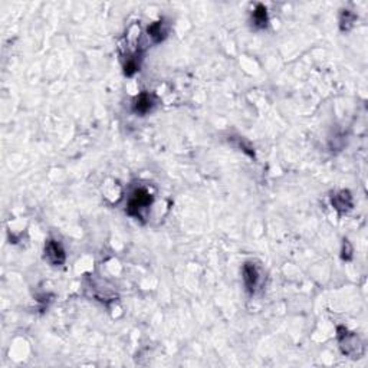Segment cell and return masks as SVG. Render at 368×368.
Instances as JSON below:
<instances>
[{
	"label": "cell",
	"mask_w": 368,
	"mask_h": 368,
	"mask_svg": "<svg viewBox=\"0 0 368 368\" xmlns=\"http://www.w3.org/2000/svg\"><path fill=\"white\" fill-rule=\"evenodd\" d=\"M151 194L145 190V189H137V190L131 194V197H129V202H128L127 206L128 215L140 219L141 212L151 204Z\"/></svg>",
	"instance_id": "obj_1"
},
{
	"label": "cell",
	"mask_w": 368,
	"mask_h": 368,
	"mask_svg": "<svg viewBox=\"0 0 368 368\" xmlns=\"http://www.w3.org/2000/svg\"><path fill=\"white\" fill-rule=\"evenodd\" d=\"M45 257L52 265H62L65 262V252L62 246L55 241H49L45 246Z\"/></svg>",
	"instance_id": "obj_2"
},
{
	"label": "cell",
	"mask_w": 368,
	"mask_h": 368,
	"mask_svg": "<svg viewBox=\"0 0 368 368\" xmlns=\"http://www.w3.org/2000/svg\"><path fill=\"white\" fill-rule=\"evenodd\" d=\"M243 280H245V285L246 288L252 292L254 288L257 286V282H259V272L254 265L252 263H246L243 266Z\"/></svg>",
	"instance_id": "obj_3"
},
{
	"label": "cell",
	"mask_w": 368,
	"mask_h": 368,
	"mask_svg": "<svg viewBox=\"0 0 368 368\" xmlns=\"http://www.w3.org/2000/svg\"><path fill=\"white\" fill-rule=\"evenodd\" d=\"M332 204L337 210L340 212H347L351 209L353 206V200H351V196L348 191H340L338 194H335L332 197Z\"/></svg>",
	"instance_id": "obj_4"
},
{
	"label": "cell",
	"mask_w": 368,
	"mask_h": 368,
	"mask_svg": "<svg viewBox=\"0 0 368 368\" xmlns=\"http://www.w3.org/2000/svg\"><path fill=\"white\" fill-rule=\"evenodd\" d=\"M154 105V101H152L151 95L148 94H141L140 97L137 98V101L134 104V111L138 113V114H145L148 113Z\"/></svg>",
	"instance_id": "obj_5"
},
{
	"label": "cell",
	"mask_w": 368,
	"mask_h": 368,
	"mask_svg": "<svg viewBox=\"0 0 368 368\" xmlns=\"http://www.w3.org/2000/svg\"><path fill=\"white\" fill-rule=\"evenodd\" d=\"M253 22L257 27H265V26H266L267 13L266 9H265L262 4H259V6L256 7V10L253 12Z\"/></svg>",
	"instance_id": "obj_6"
},
{
	"label": "cell",
	"mask_w": 368,
	"mask_h": 368,
	"mask_svg": "<svg viewBox=\"0 0 368 368\" xmlns=\"http://www.w3.org/2000/svg\"><path fill=\"white\" fill-rule=\"evenodd\" d=\"M163 22H157V23H154L148 27V33H150V36H151L155 42H160V40H163L165 36V30L164 27H163Z\"/></svg>",
	"instance_id": "obj_7"
},
{
	"label": "cell",
	"mask_w": 368,
	"mask_h": 368,
	"mask_svg": "<svg viewBox=\"0 0 368 368\" xmlns=\"http://www.w3.org/2000/svg\"><path fill=\"white\" fill-rule=\"evenodd\" d=\"M354 14L351 12H348V10H345V12L343 13V20H341V23H345V26H344L343 29H348V26H351L353 25V22H354Z\"/></svg>",
	"instance_id": "obj_8"
}]
</instances>
